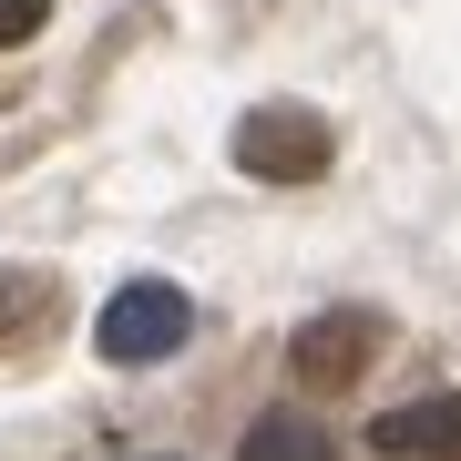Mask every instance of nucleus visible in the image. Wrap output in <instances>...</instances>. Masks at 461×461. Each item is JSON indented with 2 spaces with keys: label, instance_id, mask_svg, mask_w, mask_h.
<instances>
[{
  "label": "nucleus",
  "instance_id": "1",
  "mask_svg": "<svg viewBox=\"0 0 461 461\" xmlns=\"http://www.w3.org/2000/svg\"><path fill=\"white\" fill-rule=\"evenodd\" d=\"M185 329H195V308H185V287L175 277H133L103 297V318H93V348L113 369H154V359H175Z\"/></svg>",
  "mask_w": 461,
  "mask_h": 461
},
{
  "label": "nucleus",
  "instance_id": "2",
  "mask_svg": "<svg viewBox=\"0 0 461 461\" xmlns=\"http://www.w3.org/2000/svg\"><path fill=\"white\" fill-rule=\"evenodd\" d=\"M329 113H308V103H257L247 123H236V165L257 185H318L329 175Z\"/></svg>",
  "mask_w": 461,
  "mask_h": 461
},
{
  "label": "nucleus",
  "instance_id": "3",
  "mask_svg": "<svg viewBox=\"0 0 461 461\" xmlns=\"http://www.w3.org/2000/svg\"><path fill=\"white\" fill-rule=\"evenodd\" d=\"M287 359H297L308 390H348V379L379 359V318H369V308H329V318H308V329H297Z\"/></svg>",
  "mask_w": 461,
  "mask_h": 461
},
{
  "label": "nucleus",
  "instance_id": "4",
  "mask_svg": "<svg viewBox=\"0 0 461 461\" xmlns=\"http://www.w3.org/2000/svg\"><path fill=\"white\" fill-rule=\"evenodd\" d=\"M369 451H390V461H461V390H430V400L379 411L369 420Z\"/></svg>",
  "mask_w": 461,
  "mask_h": 461
},
{
  "label": "nucleus",
  "instance_id": "5",
  "mask_svg": "<svg viewBox=\"0 0 461 461\" xmlns=\"http://www.w3.org/2000/svg\"><path fill=\"white\" fill-rule=\"evenodd\" d=\"M236 461H339V451H329V430H318V420L267 411V420L247 430V441H236Z\"/></svg>",
  "mask_w": 461,
  "mask_h": 461
},
{
  "label": "nucleus",
  "instance_id": "6",
  "mask_svg": "<svg viewBox=\"0 0 461 461\" xmlns=\"http://www.w3.org/2000/svg\"><path fill=\"white\" fill-rule=\"evenodd\" d=\"M41 308H51V287H41V277H0V339H11V329H32Z\"/></svg>",
  "mask_w": 461,
  "mask_h": 461
},
{
  "label": "nucleus",
  "instance_id": "7",
  "mask_svg": "<svg viewBox=\"0 0 461 461\" xmlns=\"http://www.w3.org/2000/svg\"><path fill=\"white\" fill-rule=\"evenodd\" d=\"M41 21H51V0H0V51H11V41H32Z\"/></svg>",
  "mask_w": 461,
  "mask_h": 461
}]
</instances>
